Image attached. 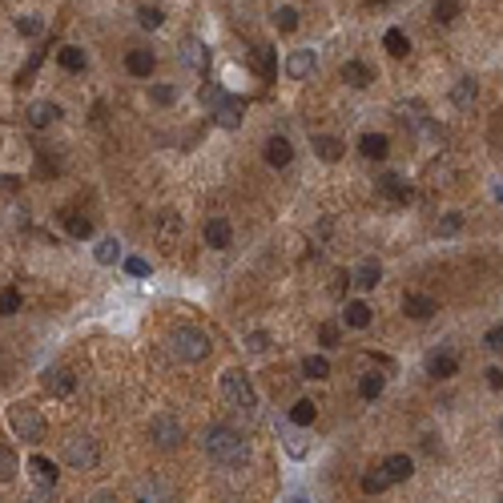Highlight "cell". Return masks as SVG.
<instances>
[{"mask_svg":"<svg viewBox=\"0 0 503 503\" xmlns=\"http://www.w3.org/2000/svg\"><path fill=\"white\" fill-rule=\"evenodd\" d=\"M206 451L213 455V463L222 467H246L250 463V443L229 427H210L206 431Z\"/></svg>","mask_w":503,"mask_h":503,"instance_id":"6da1fadb","label":"cell"},{"mask_svg":"<svg viewBox=\"0 0 503 503\" xmlns=\"http://www.w3.org/2000/svg\"><path fill=\"white\" fill-rule=\"evenodd\" d=\"M169 350L181 358V362H201L210 355V339L197 330V326H173L169 330Z\"/></svg>","mask_w":503,"mask_h":503,"instance_id":"7a4b0ae2","label":"cell"},{"mask_svg":"<svg viewBox=\"0 0 503 503\" xmlns=\"http://www.w3.org/2000/svg\"><path fill=\"white\" fill-rule=\"evenodd\" d=\"M222 395H226L238 411H246V415L258 411V390H254V383L246 378V371H226L222 374Z\"/></svg>","mask_w":503,"mask_h":503,"instance_id":"3957f363","label":"cell"},{"mask_svg":"<svg viewBox=\"0 0 503 503\" xmlns=\"http://www.w3.org/2000/svg\"><path fill=\"white\" fill-rule=\"evenodd\" d=\"M8 423H13V431H17L24 443H41V439H45V419H41L36 406H29V403L13 406V411H8Z\"/></svg>","mask_w":503,"mask_h":503,"instance_id":"277c9868","label":"cell"},{"mask_svg":"<svg viewBox=\"0 0 503 503\" xmlns=\"http://www.w3.org/2000/svg\"><path fill=\"white\" fill-rule=\"evenodd\" d=\"M149 439H153L162 451H173V447H181V439H185V427H181V419H173V415H153V419H149Z\"/></svg>","mask_w":503,"mask_h":503,"instance_id":"5b68a950","label":"cell"},{"mask_svg":"<svg viewBox=\"0 0 503 503\" xmlns=\"http://www.w3.org/2000/svg\"><path fill=\"white\" fill-rule=\"evenodd\" d=\"M65 459H69V467H77V471H89V467H97V443L89 435H69L65 439Z\"/></svg>","mask_w":503,"mask_h":503,"instance_id":"8992f818","label":"cell"},{"mask_svg":"<svg viewBox=\"0 0 503 503\" xmlns=\"http://www.w3.org/2000/svg\"><path fill=\"white\" fill-rule=\"evenodd\" d=\"M213 101V117H218V125L222 129H238L246 117V101L242 97H229V93H210Z\"/></svg>","mask_w":503,"mask_h":503,"instance_id":"52a82bcc","label":"cell"},{"mask_svg":"<svg viewBox=\"0 0 503 503\" xmlns=\"http://www.w3.org/2000/svg\"><path fill=\"white\" fill-rule=\"evenodd\" d=\"M153 234H157V246L169 254V250L181 242V213L162 210V213H157V226H153Z\"/></svg>","mask_w":503,"mask_h":503,"instance_id":"ba28073f","label":"cell"},{"mask_svg":"<svg viewBox=\"0 0 503 503\" xmlns=\"http://www.w3.org/2000/svg\"><path fill=\"white\" fill-rule=\"evenodd\" d=\"M133 495H137V503H173V491L162 479H137Z\"/></svg>","mask_w":503,"mask_h":503,"instance_id":"9c48e42d","label":"cell"},{"mask_svg":"<svg viewBox=\"0 0 503 503\" xmlns=\"http://www.w3.org/2000/svg\"><path fill=\"white\" fill-rule=\"evenodd\" d=\"M45 390L57 395V399H69L73 390H77V374L65 371V367H57V371H45Z\"/></svg>","mask_w":503,"mask_h":503,"instance_id":"30bf717a","label":"cell"},{"mask_svg":"<svg viewBox=\"0 0 503 503\" xmlns=\"http://www.w3.org/2000/svg\"><path fill=\"white\" fill-rule=\"evenodd\" d=\"M435 310H439V306H435V298H431V294H403V314H406V318L427 323Z\"/></svg>","mask_w":503,"mask_h":503,"instance_id":"8fae6325","label":"cell"},{"mask_svg":"<svg viewBox=\"0 0 503 503\" xmlns=\"http://www.w3.org/2000/svg\"><path fill=\"white\" fill-rule=\"evenodd\" d=\"M262 149H266V162L274 165V169H286V165L294 162V146L286 141V137H278V133L274 137H266V146Z\"/></svg>","mask_w":503,"mask_h":503,"instance_id":"7c38bea8","label":"cell"},{"mask_svg":"<svg viewBox=\"0 0 503 503\" xmlns=\"http://www.w3.org/2000/svg\"><path fill=\"white\" fill-rule=\"evenodd\" d=\"M358 153H362V157H371V162H383V157L390 153V137H387V133H362Z\"/></svg>","mask_w":503,"mask_h":503,"instance_id":"4fadbf2b","label":"cell"},{"mask_svg":"<svg viewBox=\"0 0 503 503\" xmlns=\"http://www.w3.org/2000/svg\"><path fill=\"white\" fill-rule=\"evenodd\" d=\"M234 242V229H229L226 218H210L206 222V246H213V250H226V246Z\"/></svg>","mask_w":503,"mask_h":503,"instance_id":"5bb4252c","label":"cell"},{"mask_svg":"<svg viewBox=\"0 0 503 503\" xmlns=\"http://www.w3.org/2000/svg\"><path fill=\"white\" fill-rule=\"evenodd\" d=\"M455 371H459V358H455L451 350H435V355L427 358V374H431V378H451Z\"/></svg>","mask_w":503,"mask_h":503,"instance_id":"9a60e30c","label":"cell"},{"mask_svg":"<svg viewBox=\"0 0 503 503\" xmlns=\"http://www.w3.org/2000/svg\"><path fill=\"white\" fill-rule=\"evenodd\" d=\"M29 471H33L36 487H52V483H57V475H61V471H57V463H52V459H45V455H33V459H29Z\"/></svg>","mask_w":503,"mask_h":503,"instance_id":"2e32d148","label":"cell"},{"mask_svg":"<svg viewBox=\"0 0 503 503\" xmlns=\"http://www.w3.org/2000/svg\"><path fill=\"white\" fill-rule=\"evenodd\" d=\"M378 194L387 197V201H406V197H411V185H406L399 173H383V178H378Z\"/></svg>","mask_w":503,"mask_h":503,"instance_id":"e0dca14e","label":"cell"},{"mask_svg":"<svg viewBox=\"0 0 503 503\" xmlns=\"http://www.w3.org/2000/svg\"><path fill=\"white\" fill-rule=\"evenodd\" d=\"M57 117H61V105H52V101H33L29 105V125H36V129L52 125Z\"/></svg>","mask_w":503,"mask_h":503,"instance_id":"ac0fdd59","label":"cell"},{"mask_svg":"<svg viewBox=\"0 0 503 503\" xmlns=\"http://www.w3.org/2000/svg\"><path fill=\"white\" fill-rule=\"evenodd\" d=\"M383 475H387L390 483H403V479H411V471H415V463H411V455H390L387 463H383Z\"/></svg>","mask_w":503,"mask_h":503,"instance_id":"d6986e66","label":"cell"},{"mask_svg":"<svg viewBox=\"0 0 503 503\" xmlns=\"http://www.w3.org/2000/svg\"><path fill=\"white\" fill-rule=\"evenodd\" d=\"M371 306H367V302H346V306H342V323L350 326V330H367V326H371Z\"/></svg>","mask_w":503,"mask_h":503,"instance_id":"ffe728a7","label":"cell"},{"mask_svg":"<svg viewBox=\"0 0 503 503\" xmlns=\"http://www.w3.org/2000/svg\"><path fill=\"white\" fill-rule=\"evenodd\" d=\"M314 65H318V61H314V52H310V49H298V52H290L286 73H290L294 81H302V77H310V73H314Z\"/></svg>","mask_w":503,"mask_h":503,"instance_id":"44dd1931","label":"cell"},{"mask_svg":"<svg viewBox=\"0 0 503 503\" xmlns=\"http://www.w3.org/2000/svg\"><path fill=\"white\" fill-rule=\"evenodd\" d=\"M125 69H129L133 77H149V73L157 69V57H153V52H146V49H133L129 57H125Z\"/></svg>","mask_w":503,"mask_h":503,"instance_id":"7402d4cb","label":"cell"},{"mask_svg":"<svg viewBox=\"0 0 503 503\" xmlns=\"http://www.w3.org/2000/svg\"><path fill=\"white\" fill-rule=\"evenodd\" d=\"M342 81L355 85V89H367V85H374V73L362 65V61H346V65H342Z\"/></svg>","mask_w":503,"mask_h":503,"instance_id":"603a6c76","label":"cell"},{"mask_svg":"<svg viewBox=\"0 0 503 503\" xmlns=\"http://www.w3.org/2000/svg\"><path fill=\"white\" fill-rule=\"evenodd\" d=\"M310 146H314V153H318L323 162H339V157H342V141H339V137H330V133H318Z\"/></svg>","mask_w":503,"mask_h":503,"instance_id":"cb8c5ba5","label":"cell"},{"mask_svg":"<svg viewBox=\"0 0 503 503\" xmlns=\"http://www.w3.org/2000/svg\"><path fill=\"white\" fill-rule=\"evenodd\" d=\"M355 282L362 286V290H374V286L383 282V266H378L374 258H367V262H362V266L355 270Z\"/></svg>","mask_w":503,"mask_h":503,"instance_id":"d4e9b609","label":"cell"},{"mask_svg":"<svg viewBox=\"0 0 503 503\" xmlns=\"http://www.w3.org/2000/svg\"><path fill=\"white\" fill-rule=\"evenodd\" d=\"M314 419H318V403H314V399H298V403L290 406V423L294 427H310Z\"/></svg>","mask_w":503,"mask_h":503,"instance_id":"484cf974","label":"cell"},{"mask_svg":"<svg viewBox=\"0 0 503 503\" xmlns=\"http://www.w3.org/2000/svg\"><path fill=\"white\" fill-rule=\"evenodd\" d=\"M475 93H479V85L471 81V77H463V81L451 89V101H455V109H471L475 105Z\"/></svg>","mask_w":503,"mask_h":503,"instance_id":"4316f807","label":"cell"},{"mask_svg":"<svg viewBox=\"0 0 503 503\" xmlns=\"http://www.w3.org/2000/svg\"><path fill=\"white\" fill-rule=\"evenodd\" d=\"M250 65H254L262 77L270 81V77H274V49H270V45H258V49L250 52Z\"/></svg>","mask_w":503,"mask_h":503,"instance_id":"83f0119b","label":"cell"},{"mask_svg":"<svg viewBox=\"0 0 503 503\" xmlns=\"http://www.w3.org/2000/svg\"><path fill=\"white\" fill-rule=\"evenodd\" d=\"M383 387H387V374H378V371H371V374L358 378V395H362V399H378Z\"/></svg>","mask_w":503,"mask_h":503,"instance_id":"f1b7e54d","label":"cell"},{"mask_svg":"<svg viewBox=\"0 0 503 503\" xmlns=\"http://www.w3.org/2000/svg\"><path fill=\"white\" fill-rule=\"evenodd\" d=\"M383 49H387L390 57H406V52H411V41H406L403 29H387V36H383Z\"/></svg>","mask_w":503,"mask_h":503,"instance_id":"f546056e","label":"cell"},{"mask_svg":"<svg viewBox=\"0 0 503 503\" xmlns=\"http://www.w3.org/2000/svg\"><path fill=\"white\" fill-rule=\"evenodd\" d=\"M57 61H61V69H69V73H81L89 61H85V49H77V45H65V49L57 52Z\"/></svg>","mask_w":503,"mask_h":503,"instance_id":"4dcf8cb0","label":"cell"},{"mask_svg":"<svg viewBox=\"0 0 503 503\" xmlns=\"http://www.w3.org/2000/svg\"><path fill=\"white\" fill-rule=\"evenodd\" d=\"M93 254H97V262H101V266H113V262L121 258V242H117V238H101Z\"/></svg>","mask_w":503,"mask_h":503,"instance_id":"1f68e13d","label":"cell"},{"mask_svg":"<svg viewBox=\"0 0 503 503\" xmlns=\"http://www.w3.org/2000/svg\"><path fill=\"white\" fill-rule=\"evenodd\" d=\"M181 61H185L190 69H206V45H201V41H185Z\"/></svg>","mask_w":503,"mask_h":503,"instance_id":"d6a6232c","label":"cell"},{"mask_svg":"<svg viewBox=\"0 0 503 503\" xmlns=\"http://www.w3.org/2000/svg\"><path fill=\"white\" fill-rule=\"evenodd\" d=\"M65 229L73 234V238H93V222L89 218H81V213H65Z\"/></svg>","mask_w":503,"mask_h":503,"instance_id":"836d02e7","label":"cell"},{"mask_svg":"<svg viewBox=\"0 0 503 503\" xmlns=\"http://www.w3.org/2000/svg\"><path fill=\"white\" fill-rule=\"evenodd\" d=\"M431 17H435L439 24H455V20H459V0H435Z\"/></svg>","mask_w":503,"mask_h":503,"instance_id":"e575fe53","label":"cell"},{"mask_svg":"<svg viewBox=\"0 0 503 503\" xmlns=\"http://www.w3.org/2000/svg\"><path fill=\"white\" fill-rule=\"evenodd\" d=\"M162 20H165V13L153 8V4H141V8H137V24H141V29H162Z\"/></svg>","mask_w":503,"mask_h":503,"instance_id":"d590c367","label":"cell"},{"mask_svg":"<svg viewBox=\"0 0 503 503\" xmlns=\"http://www.w3.org/2000/svg\"><path fill=\"white\" fill-rule=\"evenodd\" d=\"M274 24H278V33H294V29H298V8L282 4V8L274 13Z\"/></svg>","mask_w":503,"mask_h":503,"instance_id":"8d00e7d4","label":"cell"},{"mask_svg":"<svg viewBox=\"0 0 503 503\" xmlns=\"http://www.w3.org/2000/svg\"><path fill=\"white\" fill-rule=\"evenodd\" d=\"M17 471H20L17 455H13V451H8V447H4V443H0V483H8V479H13Z\"/></svg>","mask_w":503,"mask_h":503,"instance_id":"74e56055","label":"cell"},{"mask_svg":"<svg viewBox=\"0 0 503 503\" xmlns=\"http://www.w3.org/2000/svg\"><path fill=\"white\" fill-rule=\"evenodd\" d=\"M342 326L339 323H323V326H318V342H323V346H326V350H334V346H342Z\"/></svg>","mask_w":503,"mask_h":503,"instance_id":"f35d334b","label":"cell"},{"mask_svg":"<svg viewBox=\"0 0 503 503\" xmlns=\"http://www.w3.org/2000/svg\"><path fill=\"white\" fill-rule=\"evenodd\" d=\"M302 374H306V378H326V374H330V362H326L323 355H310L306 362H302Z\"/></svg>","mask_w":503,"mask_h":503,"instance_id":"ab89813d","label":"cell"},{"mask_svg":"<svg viewBox=\"0 0 503 503\" xmlns=\"http://www.w3.org/2000/svg\"><path fill=\"white\" fill-rule=\"evenodd\" d=\"M459 229H463V218H459V213H443V218L435 222L439 238H451V234H459Z\"/></svg>","mask_w":503,"mask_h":503,"instance_id":"60d3db41","label":"cell"},{"mask_svg":"<svg viewBox=\"0 0 503 503\" xmlns=\"http://www.w3.org/2000/svg\"><path fill=\"white\" fill-rule=\"evenodd\" d=\"M149 97H153V105H173V101H178V89H173L169 81H162V85L149 89Z\"/></svg>","mask_w":503,"mask_h":503,"instance_id":"b9f144b4","label":"cell"},{"mask_svg":"<svg viewBox=\"0 0 503 503\" xmlns=\"http://www.w3.org/2000/svg\"><path fill=\"white\" fill-rule=\"evenodd\" d=\"M390 487V479L383 475V471H371V475H362V491L367 495H378V491H387Z\"/></svg>","mask_w":503,"mask_h":503,"instance_id":"7bdbcfd3","label":"cell"},{"mask_svg":"<svg viewBox=\"0 0 503 503\" xmlns=\"http://www.w3.org/2000/svg\"><path fill=\"white\" fill-rule=\"evenodd\" d=\"M298 431H302V427H294V423H290V431L282 435V439H286V451H290L294 459H302V455H306V443H302V435H298Z\"/></svg>","mask_w":503,"mask_h":503,"instance_id":"ee69618b","label":"cell"},{"mask_svg":"<svg viewBox=\"0 0 503 503\" xmlns=\"http://www.w3.org/2000/svg\"><path fill=\"white\" fill-rule=\"evenodd\" d=\"M17 33L20 36H41V33H45V24H41V17H20L17 20Z\"/></svg>","mask_w":503,"mask_h":503,"instance_id":"f6af8a7d","label":"cell"},{"mask_svg":"<svg viewBox=\"0 0 503 503\" xmlns=\"http://www.w3.org/2000/svg\"><path fill=\"white\" fill-rule=\"evenodd\" d=\"M266 346H270V334H266V330H254V334H246V350H250V355H262Z\"/></svg>","mask_w":503,"mask_h":503,"instance_id":"bcb514c9","label":"cell"},{"mask_svg":"<svg viewBox=\"0 0 503 503\" xmlns=\"http://www.w3.org/2000/svg\"><path fill=\"white\" fill-rule=\"evenodd\" d=\"M20 310V290H0V314H17Z\"/></svg>","mask_w":503,"mask_h":503,"instance_id":"7dc6e473","label":"cell"},{"mask_svg":"<svg viewBox=\"0 0 503 503\" xmlns=\"http://www.w3.org/2000/svg\"><path fill=\"white\" fill-rule=\"evenodd\" d=\"M483 346L500 355V350H503V326H491V330H487V334H483Z\"/></svg>","mask_w":503,"mask_h":503,"instance_id":"c3c4849f","label":"cell"},{"mask_svg":"<svg viewBox=\"0 0 503 503\" xmlns=\"http://www.w3.org/2000/svg\"><path fill=\"white\" fill-rule=\"evenodd\" d=\"M125 274H129V278H146L149 274V262L146 258H125Z\"/></svg>","mask_w":503,"mask_h":503,"instance_id":"681fc988","label":"cell"},{"mask_svg":"<svg viewBox=\"0 0 503 503\" xmlns=\"http://www.w3.org/2000/svg\"><path fill=\"white\" fill-rule=\"evenodd\" d=\"M20 503H52V487H36V491H29Z\"/></svg>","mask_w":503,"mask_h":503,"instance_id":"f907efd6","label":"cell"},{"mask_svg":"<svg viewBox=\"0 0 503 503\" xmlns=\"http://www.w3.org/2000/svg\"><path fill=\"white\" fill-rule=\"evenodd\" d=\"M487 387L503 390V367H491V371H487Z\"/></svg>","mask_w":503,"mask_h":503,"instance_id":"816d5d0a","label":"cell"},{"mask_svg":"<svg viewBox=\"0 0 503 503\" xmlns=\"http://www.w3.org/2000/svg\"><path fill=\"white\" fill-rule=\"evenodd\" d=\"M89 503H117V495H109V491H101V495H93Z\"/></svg>","mask_w":503,"mask_h":503,"instance_id":"f5cc1de1","label":"cell"},{"mask_svg":"<svg viewBox=\"0 0 503 503\" xmlns=\"http://www.w3.org/2000/svg\"><path fill=\"white\" fill-rule=\"evenodd\" d=\"M367 4H371V8H383V4H387V0H367Z\"/></svg>","mask_w":503,"mask_h":503,"instance_id":"db71d44e","label":"cell"}]
</instances>
